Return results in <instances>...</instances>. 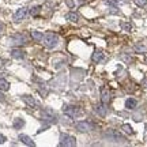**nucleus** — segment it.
<instances>
[{"instance_id":"2eb2a0df","label":"nucleus","mask_w":147,"mask_h":147,"mask_svg":"<svg viewBox=\"0 0 147 147\" xmlns=\"http://www.w3.org/2000/svg\"><path fill=\"white\" fill-rule=\"evenodd\" d=\"M12 125H14V128H15V129H21V128H23V127H25V120H23V119H21V117H18V119H15V120H14V124H12Z\"/></svg>"},{"instance_id":"4468645a","label":"nucleus","mask_w":147,"mask_h":147,"mask_svg":"<svg viewBox=\"0 0 147 147\" xmlns=\"http://www.w3.org/2000/svg\"><path fill=\"white\" fill-rule=\"evenodd\" d=\"M32 38L33 40H36L37 42H40V41H42V38H44V34H42L41 32H38V30H32Z\"/></svg>"},{"instance_id":"39448f33","label":"nucleus","mask_w":147,"mask_h":147,"mask_svg":"<svg viewBox=\"0 0 147 147\" xmlns=\"http://www.w3.org/2000/svg\"><path fill=\"white\" fill-rule=\"evenodd\" d=\"M27 14H29V8H27V7H22L19 10H16V12L14 14V16H12V21L14 22L23 21V19L27 16Z\"/></svg>"},{"instance_id":"7c9ffc66","label":"nucleus","mask_w":147,"mask_h":147,"mask_svg":"<svg viewBox=\"0 0 147 147\" xmlns=\"http://www.w3.org/2000/svg\"><path fill=\"white\" fill-rule=\"evenodd\" d=\"M3 32V25H1V23H0V33Z\"/></svg>"},{"instance_id":"6ab92c4d","label":"nucleus","mask_w":147,"mask_h":147,"mask_svg":"<svg viewBox=\"0 0 147 147\" xmlns=\"http://www.w3.org/2000/svg\"><path fill=\"white\" fill-rule=\"evenodd\" d=\"M7 90H10V83L5 79L0 78V91H7Z\"/></svg>"},{"instance_id":"5701e85b","label":"nucleus","mask_w":147,"mask_h":147,"mask_svg":"<svg viewBox=\"0 0 147 147\" xmlns=\"http://www.w3.org/2000/svg\"><path fill=\"white\" fill-rule=\"evenodd\" d=\"M135 4L138 7H144V5H147V0H135Z\"/></svg>"},{"instance_id":"9d476101","label":"nucleus","mask_w":147,"mask_h":147,"mask_svg":"<svg viewBox=\"0 0 147 147\" xmlns=\"http://www.w3.org/2000/svg\"><path fill=\"white\" fill-rule=\"evenodd\" d=\"M101 101L105 105L110 102V93L108 90V87H101Z\"/></svg>"},{"instance_id":"20e7f679","label":"nucleus","mask_w":147,"mask_h":147,"mask_svg":"<svg viewBox=\"0 0 147 147\" xmlns=\"http://www.w3.org/2000/svg\"><path fill=\"white\" fill-rule=\"evenodd\" d=\"M27 41H29V38H27L26 34H23V33H18V34H15V36L11 37V44H14V45H25V44H27Z\"/></svg>"},{"instance_id":"a878e982","label":"nucleus","mask_w":147,"mask_h":147,"mask_svg":"<svg viewBox=\"0 0 147 147\" xmlns=\"http://www.w3.org/2000/svg\"><path fill=\"white\" fill-rule=\"evenodd\" d=\"M105 3L108 5H110V4H112V5H116L117 3H119V0H105Z\"/></svg>"},{"instance_id":"bb28decb","label":"nucleus","mask_w":147,"mask_h":147,"mask_svg":"<svg viewBox=\"0 0 147 147\" xmlns=\"http://www.w3.org/2000/svg\"><path fill=\"white\" fill-rule=\"evenodd\" d=\"M117 12H119V8H117V7H112V8H110V14H117Z\"/></svg>"},{"instance_id":"9b49d317","label":"nucleus","mask_w":147,"mask_h":147,"mask_svg":"<svg viewBox=\"0 0 147 147\" xmlns=\"http://www.w3.org/2000/svg\"><path fill=\"white\" fill-rule=\"evenodd\" d=\"M18 139L21 140L23 144H26V146H30V147H34L36 146V143L32 140V138L27 136V135H25V134H21L19 136H18Z\"/></svg>"},{"instance_id":"c756f323","label":"nucleus","mask_w":147,"mask_h":147,"mask_svg":"<svg viewBox=\"0 0 147 147\" xmlns=\"http://www.w3.org/2000/svg\"><path fill=\"white\" fill-rule=\"evenodd\" d=\"M0 101H4V95H3V93H0Z\"/></svg>"},{"instance_id":"f03ea898","label":"nucleus","mask_w":147,"mask_h":147,"mask_svg":"<svg viewBox=\"0 0 147 147\" xmlns=\"http://www.w3.org/2000/svg\"><path fill=\"white\" fill-rule=\"evenodd\" d=\"M63 112H64V113H65L67 116L72 117V119H75V117H79V116H82V115L84 113L82 108H79V106H75V105H64Z\"/></svg>"},{"instance_id":"f257e3e1","label":"nucleus","mask_w":147,"mask_h":147,"mask_svg":"<svg viewBox=\"0 0 147 147\" xmlns=\"http://www.w3.org/2000/svg\"><path fill=\"white\" fill-rule=\"evenodd\" d=\"M42 41H44V45H45L48 49H53V48L59 44V36L53 32H48L47 34H44Z\"/></svg>"},{"instance_id":"423d86ee","label":"nucleus","mask_w":147,"mask_h":147,"mask_svg":"<svg viewBox=\"0 0 147 147\" xmlns=\"http://www.w3.org/2000/svg\"><path fill=\"white\" fill-rule=\"evenodd\" d=\"M75 128L79 132H90L93 131V124L89 121H78V123H75Z\"/></svg>"},{"instance_id":"ddd939ff","label":"nucleus","mask_w":147,"mask_h":147,"mask_svg":"<svg viewBox=\"0 0 147 147\" xmlns=\"http://www.w3.org/2000/svg\"><path fill=\"white\" fill-rule=\"evenodd\" d=\"M94 110L101 116V117H105V116H106L105 104H97V105H94Z\"/></svg>"},{"instance_id":"a211bd4d","label":"nucleus","mask_w":147,"mask_h":147,"mask_svg":"<svg viewBox=\"0 0 147 147\" xmlns=\"http://www.w3.org/2000/svg\"><path fill=\"white\" fill-rule=\"evenodd\" d=\"M65 18H67V21L74 22V23H76V22L79 21V16L76 12H68V14L65 15Z\"/></svg>"},{"instance_id":"f3484780","label":"nucleus","mask_w":147,"mask_h":147,"mask_svg":"<svg viewBox=\"0 0 147 147\" xmlns=\"http://www.w3.org/2000/svg\"><path fill=\"white\" fill-rule=\"evenodd\" d=\"M138 105L136 100H134V98H128V100L125 101V108L127 109H135Z\"/></svg>"},{"instance_id":"6e6552de","label":"nucleus","mask_w":147,"mask_h":147,"mask_svg":"<svg viewBox=\"0 0 147 147\" xmlns=\"http://www.w3.org/2000/svg\"><path fill=\"white\" fill-rule=\"evenodd\" d=\"M22 101L26 104V105H29L30 108H38V102H37L34 98H33L32 95H22Z\"/></svg>"},{"instance_id":"4be33fe9","label":"nucleus","mask_w":147,"mask_h":147,"mask_svg":"<svg viewBox=\"0 0 147 147\" xmlns=\"http://www.w3.org/2000/svg\"><path fill=\"white\" fill-rule=\"evenodd\" d=\"M40 11H41V5H34L32 10H30V15L32 16H37L40 14Z\"/></svg>"},{"instance_id":"f8f14e48","label":"nucleus","mask_w":147,"mask_h":147,"mask_svg":"<svg viewBox=\"0 0 147 147\" xmlns=\"http://www.w3.org/2000/svg\"><path fill=\"white\" fill-rule=\"evenodd\" d=\"M91 60H93L94 63H101V61H104V52H102L101 49L94 51V53L91 55Z\"/></svg>"},{"instance_id":"393cba45","label":"nucleus","mask_w":147,"mask_h":147,"mask_svg":"<svg viewBox=\"0 0 147 147\" xmlns=\"http://www.w3.org/2000/svg\"><path fill=\"white\" fill-rule=\"evenodd\" d=\"M120 57L123 59L124 61H127V63H131V61H132V57H129V56H125V55H121Z\"/></svg>"},{"instance_id":"cd10ccee","label":"nucleus","mask_w":147,"mask_h":147,"mask_svg":"<svg viewBox=\"0 0 147 147\" xmlns=\"http://www.w3.org/2000/svg\"><path fill=\"white\" fill-rule=\"evenodd\" d=\"M5 140H7V138H5L4 135H0V144H3V143H5Z\"/></svg>"},{"instance_id":"2f4dec72","label":"nucleus","mask_w":147,"mask_h":147,"mask_svg":"<svg viewBox=\"0 0 147 147\" xmlns=\"http://www.w3.org/2000/svg\"><path fill=\"white\" fill-rule=\"evenodd\" d=\"M146 63H147V59H146Z\"/></svg>"},{"instance_id":"dca6fc26","label":"nucleus","mask_w":147,"mask_h":147,"mask_svg":"<svg viewBox=\"0 0 147 147\" xmlns=\"http://www.w3.org/2000/svg\"><path fill=\"white\" fill-rule=\"evenodd\" d=\"M134 49H135L138 53H146L147 52V47H146V45H143L142 42H138V44H135Z\"/></svg>"},{"instance_id":"0eeeda50","label":"nucleus","mask_w":147,"mask_h":147,"mask_svg":"<svg viewBox=\"0 0 147 147\" xmlns=\"http://www.w3.org/2000/svg\"><path fill=\"white\" fill-rule=\"evenodd\" d=\"M41 120H44V121H52V123H56V116H55V113H53L52 110H49V109H45V110H42L41 112Z\"/></svg>"},{"instance_id":"aec40b11","label":"nucleus","mask_w":147,"mask_h":147,"mask_svg":"<svg viewBox=\"0 0 147 147\" xmlns=\"http://www.w3.org/2000/svg\"><path fill=\"white\" fill-rule=\"evenodd\" d=\"M121 129H123V132H125L127 135H134V129H132V127L129 124H123Z\"/></svg>"},{"instance_id":"b1692460","label":"nucleus","mask_w":147,"mask_h":147,"mask_svg":"<svg viewBox=\"0 0 147 147\" xmlns=\"http://www.w3.org/2000/svg\"><path fill=\"white\" fill-rule=\"evenodd\" d=\"M65 4H67V7H68V8H71V10H72L74 7H75V1H74V0H65Z\"/></svg>"},{"instance_id":"7ed1b4c3","label":"nucleus","mask_w":147,"mask_h":147,"mask_svg":"<svg viewBox=\"0 0 147 147\" xmlns=\"http://www.w3.org/2000/svg\"><path fill=\"white\" fill-rule=\"evenodd\" d=\"M59 144L63 147H72L76 146V139L72 135H68V134H61L60 135V142Z\"/></svg>"},{"instance_id":"c85d7f7f","label":"nucleus","mask_w":147,"mask_h":147,"mask_svg":"<svg viewBox=\"0 0 147 147\" xmlns=\"http://www.w3.org/2000/svg\"><path fill=\"white\" fill-rule=\"evenodd\" d=\"M142 84L144 86V87H147V78H144V79L142 80Z\"/></svg>"},{"instance_id":"412c9836","label":"nucleus","mask_w":147,"mask_h":147,"mask_svg":"<svg viewBox=\"0 0 147 147\" xmlns=\"http://www.w3.org/2000/svg\"><path fill=\"white\" fill-rule=\"evenodd\" d=\"M120 26H121V29H123L124 32H131L132 30V26H131V23H129V22H121Z\"/></svg>"},{"instance_id":"1a4fd4ad","label":"nucleus","mask_w":147,"mask_h":147,"mask_svg":"<svg viewBox=\"0 0 147 147\" xmlns=\"http://www.w3.org/2000/svg\"><path fill=\"white\" fill-rule=\"evenodd\" d=\"M11 56L14 59H18V60H21V59H25L26 57V52L21 49V48H14L12 51H11Z\"/></svg>"}]
</instances>
